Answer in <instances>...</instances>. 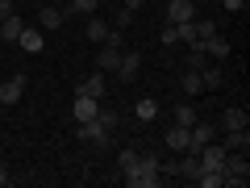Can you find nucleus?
Returning a JSON list of instances; mask_svg holds the SVG:
<instances>
[{
    "mask_svg": "<svg viewBox=\"0 0 250 188\" xmlns=\"http://www.w3.org/2000/svg\"><path fill=\"white\" fill-rule=\"evenodd\" d=\"M159 151H138V163H134V171H125V184L129 188H159L163 184V171H159Z\"/></svg>",
    "mask_w": 250,
    "mask_h": 188,
    "instance_id": "nucleus-1",
    "label": "nucleus"
},
{
    "mask_svg": "<svg viewBox=\"0 0 250 188\" xmlns=\"http://www.w3.org/2000/svg\"><path fill=\"white\" fill-rule=\"evenodd\" d=\"M246 180H250V159L242 151H229V155H225V163H221V184L246 188Z\"/></svg>",
    "mask_w": 250,
    "mask_h": 188,
    "instance_id": "nucleus-2",
    "label": "nucleus"
},
{
    "mask_svg": "<svg viewBox=\"0 0 250 188\" xmlns=\"http://www.w3.org/2000/svg\"><path fill=\"white\" fill-rule=\"evenodd\" d=\"M75 138H80V142H92V146H104L108 142V130L92 117V121H75Z\"/></svg>",
    "mask_w": 250,
    "mask_h": 188,
    "instance_id": "nucleus-3",
    "label": "nucleus"
},
{
    "mask_svg": "<svg viewBox=\"0 0 250 188\" xmlns=\"http://www.w3.org/2000/svg\"><path fill=\"white\" fill-rule=\"evenodd\" d=\"M21 96H25V75L17 71V75H9V80L0 84V105H4V109H13Z\"/></svg>",
    "mask_w": 250,
    "mask_h": 188,
    "instance_id": "nucleus-4",
    "label": "nucleus"
},
{
    "mask_svg": "<svg viewBox=\"0 0 250 188\" xmlns=\"http://www.w3.org/2000/svg\"><path fill=\"white\" fill-rule=\"evenodd\" d=\"M138 71H142V54L121 46V59H117V71H113V75H117V80H134Z\"/></svg>",
    "mask_w": 250,
    "mask_h": 188,
    "instance_id": "nucleus-5",
    "label": "nucleus"
},
{
    "mask_svg": "<svg viewBox=\"0 0 250 188\" xmlns=\"http://www.w3.org/2000/svg\"><path fill=\"white\" fill-rule=\"evenodd\" d=\"M163 146H167L171 155H184L188 146H192V138H188V125H171L167 134H163Z\"/></svg>",
    "mask_w": 250,
    "mask_h": 188,
    "instance_id": "nucleus-6",
    "label": "nucleus"
},
{
    "mask_svg": "<svg viewBox=\"0 0 250 188\" xmlns=\"http://www.w3.org/2000/svg\"><path fill=\"white\" fill-rule=\"evenodd\" d=\"M192 17H196V0H171V4H167V21H171V25L192 21Z\"/></svg>",
    "mask_w": 250,
    "mask_h": 188,
    "instance_id": "nucleus-7",
    "label": "nucleus"
},
{
    "mask_svg": "<svg viewBox=\"0 0 250 188\" xmlns=\"http://www.w3.org/2000/svg\"><path fill=\"white\" fill-rule=\"evenodd\" d=\"M96 109H100L96 96H83V92H75V105H71L75 121H92V117H96Z\"/></svg>",
    "mask_w": 250,
    "mask_h": 188,
    "instance_id": "nucleus-8",
    "label": "nucleus"
},
{
    "mask_svg": "<svg viewBox=\"0 0 250 188\" xmlns=\"http://www.w3.org/2000/svg\"><path fill=\"white\" fill-rule=\"evenodd\" d=\"M225 146L221 142H208V146H200V167H213V171H221V163H225Z\"/></svg>",
    "mask_w": 250,
    "mask_h": 188,
    "instance_id": "nucleus-9",
    "label": "nucleus"
},
{
    "mask_svg": "<svg viewBox=\"0 0 250 188\" xmlns=\"http://www.w3.org/2000/svg\"><path fill=\"white\" fill-rule=\"evenodd\" d=\"M17 46H21V50H25V54H42V29H34V25H25V29H21V38H17Z\"/></svg>",
    "mask_w": 250,
    "mask_h": 188,
    "instance_id": "nucleus-10",
    "label": "nucleus"
},
{
    "mask_svg": "<svg viewBox=\"0 0 250 188\" xmlns=\"http://www.w3.org/2000/svg\"><path fill=\"white\" fill-rule=\"evenodd\" d=\"M221 125H225V130H250V113L242 105H233V109L221 113Z\"/></svg>",
    "mask_w": 250,
    "mask_h": 188,
    "instance_id": "nucleus-11",
    "label": "nucleus"
},
{
    "mask_svg": "<svg viewBox=\"0 0 250 188\" xmlns=\"http://www.w3.org/2000/svg\"><path fill=\"white\" fill-rule=\"evenodd\" d=\"M196 42H200V50L213 54V59H229V42H225L221 34H213V38H196Z\"/></svg>",
    "mask_w": 250,
    "mask_h": 188,
    "instance_id": "nucleus-12",
    "label": "nucleus"
},
{
    "mask_svg": "<svg viewBox=\"0 0 250 188\" xmlns=\"http://www.w3.org/2000/svg\"><path fill=\"white\" fill-rule=\"evenodd\" d=\"M117 59H121V46H100V54H96V67H100V71H108V75H113L117 71Z\"/></svg>",
    "mask_w": 250,
    "mask_h": 188,
    "instance_id": "nucleus-13",
    "label": "nucleus"
},
{
    "mask_svg": "<svg viewBox=\"0 0 250 188\" xmlns=\"http://www.w3.org/2000/svg\"><path fill=\"white\" fill-rule=\"evenodd\" d=\"M225 151H242V155H246L250 151V130H225Z\"/></svg>",
    "mask_w": 250,
    "mask_h": 188,
    "instance_id": "nucleus-14",
    "label": "nucleus"
},
{
    "mask_svg": "<svg viewBox=\"0 0 250 188\" xmlns=\"http://www.w3.org/2000/svg\"><path fill=\"white\" fill-rule=\"evenodd\" d=\"M21 29H25V21H21L17 13H9V17L0 21V38H4V42H17V38H21Z\"/></svg>",
    "mask_w": 250,
    "mask_h": 188,
    "instance_id": "nucleus-15",
    "label": "nucleus"
},
{
    "mask_svg": "<svg viewBox=\"0 0 250 188\" xmlns=\"http://www.w3.org/2000/svg\"><path fill=\"white\" fill-rule=\"evenodd\" d=\"M200 84H205V92H221L225 88V71L221 67H205V71H200Z\"/></svg>",
    "mask_w": 250,
    "mask_h": 188,
    "instance_id": "nucleus-16",
    "label": "nucleus"
},
{
    "mask_svg": "<svg viewBox=\"0 0 250 188\" xmlns=\"http://www.w3.org/2000/svg\"><path fill=\"white\" fill-rule=\"evenodd\" d=\"M184 67H188V71H205V67H208V54L200 50V42H192V46H188V59H184Z\"/></svg>",
    "mask_w": 250,
    "mask_h": 188,
    "instance_id": "nucleus-17",
    "label": "nucleus"
},
{
    "mask_svg": "<svg viewBox=\"0 0 250 188\" xmlns=\"http://www.w3.org/2000/svg\"><path fill=\"white\" fill-rule=\"evenodd\" d=\"M75 92H83V96H104V71H100V75H88V80H83V84H75Z\"/></svg>",
    "mask_w": 250,
    "mask_h": 188,
    "instance_id": "nucleus-18",
    "label": "nucleus"
},
{
    "mask_svg": "<svg viewBox=\"0 0 250 188\" xmlns=\"http://www.w3.org/2000/svg\"><path fill=\"white\" fill-rule=\"evenodd\" d=\"M62 21H67L62 9H38V25H42V29H59Z\"/></svg>",
    "mask_w": 250,
    "mask_h": 188,
    "instance_id": "nucleus-19",
    "label": "nucleus"
},
{
    "mask_svg": "<svg viewBox=\"0 0 250 188\" xmlns=\"http://www.w3.org/2000/svg\"><path fill=\"white\" fill-rule=\"evenodd\" d=\"M179 88H184L188 96H200V92H205V84H200V71H188V67H184V75H179Z\"/></svg>",
    "mask_w": 250,
    "mask_h": 188,
    "instance_id": "nucleus-20",
    "label": "nucleus"
},
{
    "mask_svg": "<svg viewBox=\"0 0 250 188\" xmlns=\"http://www.w3.org/2000/svg\"><path fill=\"white\" fill-rule=\"evenodd\" d=\"M134 117H138V121H154V117H159V100L142 96V100L134 105Z\"/></svg>",
    "mask_w": 250,
    "mask_h": 188,
    "instance_id": "nucleus-21",
    "label": "nucleus"
},
{
    "mask_svg": "<svg viewBox=\"0 0 250 188\" xmlns=\"http://www.w3.org/2000/svg\"><path fill=\"white\" fill-rule=\"evenodd\" d=\"M196 121H200V113H196V105H192V100L175 105V125H196Z\"/></svg>",
    "mask_w": 250,
    "mask_h": 188,
    "instance_id": "nucleus-22",
    "label": "nucleus"
},
{
    "mask_svg": "<svg viewBox=\"0 0 250 188\" xmlns=\"http://www.w3.org/2000/svg\"><path fill=\"white\" fill-rule=\"evenodd\" d=\"M96 9H100V0H67L62 4V13H80V17H92Z\"/></svg>",
    "mask_w": 250,
    "mask_h": 188,
    "instance_id": "nucleus-23",
    "label": "nucleus"
},
{
    "mask_svg": "<svg viewBox=\"0 0 250 188\" xmlns=\"http://www.w3.org/2000/svg\"><path fill=\"white\" fill-rule=\"evenodd\" d=\"M88 38H92V42H104V38H108V21L92 13V17H88Z\"/></svg>",
    "mask_w": 250,
    "mask_h": 188,
    "instance_id": "nucleus-24",
    "label": "nucleus"
},
{
    "mask_svg": "<svg viewBox=\"0 0 250 188\" xmlns=\"http://www.w3.org/2000/svg\"><path fill=\"white\" fill-rule=\"evenodd\" d=\"M134 163H138V151H134V146H125V151L117 155V180H121L125 171H134Z\"/></svg>",
    "mask_w": 250,
    "mask_h": 188,
    "instance_id": "nucleus-25",
    "label": "nucleus"
},
{
    "mask_svg": "<svg viewBox=\"0 0 250 188\" xmlns=\"http://www.w3.org/2000/svg\"><path fill=\"white\" fill-rule=\"evenodd\" d=\"M175 42H188V46L196 42V17H192V21H179V25H175Z\"/></svg>",
    "mask_w": 250,
    "mask_h": 188,
    "instance_id": "nucleus-26",
    "label": "nucleus"
},
{
    "mask_svg": "<svg viewBox=\"0 0 250 188\" xmlns=\"http://www.w3.org/2000/svg\"><path fill=\"white\" fill-rule=\"evenodd\" d=\"M217 34V21L213 17H196V38H213Z\"/></svg>",
    "mask_w": 250,
    "mask_h": 188,
    "instance_id": "nucleus-27",
    "label": "nucleus"
},
{
    "mask_svg": "<svg viewBox=\"0 0 250 188\" xmlns=\"http://www.w3.org/2000/svg\"><path fill=\"white\" fill-rule=\"evenodd\" d=\"M129 21H134V9H125V4H121V9H117V17H113V29H125Z\"/></svg>",
    "mask_w": 250,
    "mask_h": 188,
    "instance_id": "nucleus-28",
    "label": "nucleus"
},
{
    "mask_svg": "<svg viewBox=\"0 0 250 188\" xmlns=\"http://www.w3.org/2000/svg\"><path fill=\"white\" fill-rule=\"evenodd\" d=\"M96 121L104 125V130H113L117 125V109H96Z\"/></svg>",
    "mask_w": 250,
    "mask_h": 188,
    "instance_id": "nucleus-29",
    "label": "nucleus"
},
{
    "mask_svg": "<svg viewBox=\"0 0 250 188\" xmlns=\"http://www.w3.org/2000/svg\"><path fill=\"white\" fill-rule=\"evenodd\" d=\"M159 42H163V46H175V25H171V21L163 25V38H159Z\"/></svg>",
    "mask_w": 250,
    "mask_h": 188,
    "instance_id": "nucleus-30",
    "label": "nucleus"
},
{
    "mask_svg": "<svg viewBox=\"0 0 250 188\" xmlns=\"http://www.w3.org/2000/svg\"><path fill=\"white\" fill-rule=\"evenodd\" d=\"M104 42H108V46H125V38H121V29H108Z\"/></svg>",
    "mask_w": 250,
    "mask_h": 188,
    "instance_id": "nucleus-31",
    "label": "nucleus"
},
{
    "mask_svg": "<svg viewBox=\"0 0 250 188\" xmlns=\"http://www.w3.org/2000/svg\"><path fill=\"white\" fill-rule=\"evenodd\" d=\"M221 4H225L229 13H242V9H246V0H221Z\"/></svg>",
    "mask_w": 250,
    "mask_h": 188,
    "instance_id": "nucleus-32",
    "label": "nucleus"
},
{
    "mask_svg": "<svg viewBox=\"0 0 250 188\" xmlns=\"http://www.w3.org/2000/svg\"><path fill=\"white\" fill-rule=\"evenodd\" d=\"M9 184H13V176H9V167L0 163V188H9Z\"/></svg>",
    "mask_w": 250,
    "mask_h": 188,
    "instance_id": "nucleus-33",
    "label": "nucleus"
},
{
    "mask_svg": "<svg viewBox=\"0 0 250 188\" xmlns=\"http://www.w3.org/2000/svg\"><path fill=\"white\" fill-rule=\"evenodd\" d=\"M9 13H13V0H0V21L9 17Z\"/></svg>",
    "mask_w": 250,
    "mask_h": 188,
    "instance_id": "nucleus-34",
    "label": "nucleus"
},
{
    "mask_svg": "<svg viewBox=\"0 0 250 188\" xmlns=\"http://www.w3.org/2000/svg\"><path fill=\"white\" fill-rule=\"evenodd\" d=\"M121 4H125V9H134V13H138V9L146 4V0H121Z\"/></svg>",
    "mask_w": 250,
    "mask_h": 188,
    "instance_id": "nucleus-35",
    "label": "nucleus"
},
{
    "mask_svg": "<svg viewBox=\"0 0 250 188\" xmlns=\"http://www.w3.org/2000/svg\"><path fill=\"white\" fill-rule=\"evenodd\" d=\"M59 4H67V0H59Z\"/></svg>",
    "mask_w": 250,
    "mask_h": 188,
    "instance_id": "nucleus-36",
    "label": "nucleus"
}]
</instances>
